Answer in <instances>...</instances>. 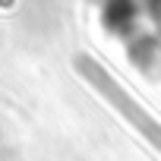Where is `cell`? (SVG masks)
Returning <instances> with one entry per match:
<instances>
[{
  "instance_id": "6da1fadb",
  "label": "cell",
  "mask_w": 161,
  "mask_h": 161,
  "mask_svg": "<svg viewBox=\"0 0 161 161\" xmlns=\"http://www.w3.org/2000/svg\"><path fill=\"white\" fill-rule=\"evenodd\" d=\"M76 73L86 79V82L155 148V152H161V120L142 104V101H136L133 95H130V89L120 82V79L108 69V66H101L95 57H89V54H79L76 57Z\"/></svg>"
}]
</instances>
